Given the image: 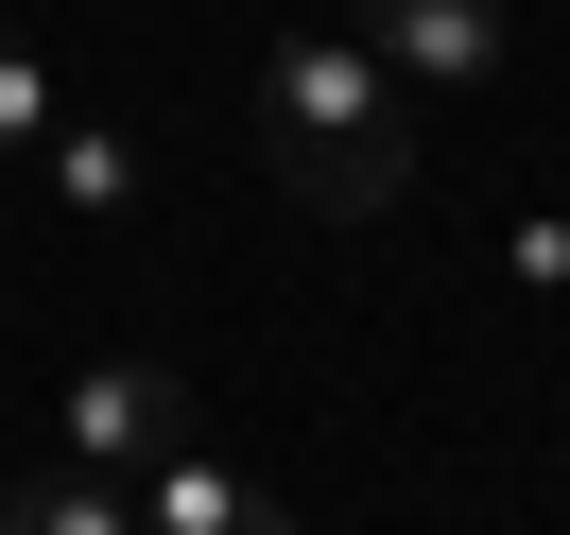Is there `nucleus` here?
Returning <instances> with one entry per match:
<instances>
[{
    "mask_svg": "<svg viewBox=\"0 0 570 535\" xmlns=\"http://www.w3.org/2000/svg\"><path fill=\"white\" fill-rule=\"evenodd\" d=\"M0 535H139V501L87 484V466H18L0 484Z\"/></svg>",
    "mask_w": 570,
    "mask_h": 535,
    "instance_id": "5",
    "label": "nucleus"
},
{
    "mask_svg": "<svg viewBox=\"0 0 570 535\" xmlns=\"http://www.w3.org/2000/svg\"><path fill=\"white\" fill-rule=\"evenodd\" d=\"M346 36L381 52L415 105H484V87H501V52H519V18H501V0H363Z\"/></svg>",
    "mask_w": 570,
    "mask_h": 535,
    "instance_id": "3",
    "label": "nucleus"
},
{
    "mask_svg": "<svg viewBox=\"0 0 570 535\" xmlns=\"http://www.w3.org/2000/svg\"><path fill=\"white\" fill-rule=\"evenodd\" d=\"M52 121H70V105H52V70H36V52H18V36H0V156H36Z\"/></svg>",
    "mask_w": 570,
    "mask_h": 535,
    "instance_id": "7",
    "label": "nucleus"
},
{
    "mask_svg": "<svg viewBox=\"0 0 570 535\" xmlns=\"http://www.w3.org/2000/svg\"><path fill=\"white\" fill-rule=\"evenodd\" d=\"M259 156H277L294 208L363 225V208L415 190V87H397L346 18H328V36H277V52H259Z\"/></svg>",
    "mask_w": 570,
    "mask_h": 535,
    "instance_id": "1",
    "label": "nucleus"
},
{
    "mask_svg": "<svg viewBox=\"0 0 570 535\" xmlns=\"http://www.w3.org/2000/svg\"><path fill=\"white\" fill-rule=\"evenodd\" d=\"M139 535H294V501L243 484L225 449H156L139 466Z\"/></svg>",
    "mask_w": 570,
    "mask_h": 535,
    "instance_id": "4",
    "label": "nucleus"
},
{
    "mask_svg": "<svg viewBox=\"0 0 570 535\" xmlns=\"http://www.w3.org/2000/svg\"><path fill=\"white\" fill-rule=\"evenodd\" d=\"M156 449H190V380L174 363H87L52 397V466H87V484H139Z\"/></svg>",
    "mask_w": 570,
    "mask_h": 535,
    "instance_id": "2",
    "label": "nucleus"
},
{
    "mask_svg": "<svg viewBox=\"0 0 570 535\" xmlns=\"http://www.w3.org/2000/svg\"><path fill=\"white\" fill-rule=\"evenodd\" d=\"M36 156H52V190H70L87 225H121V208H139V139H105V121H52Z\"/></svg>",
    "mask_w": 570,
    "mask_h": 535,
    "instance_id": "6",
    "label": "nucleus"
}]
</instances>
